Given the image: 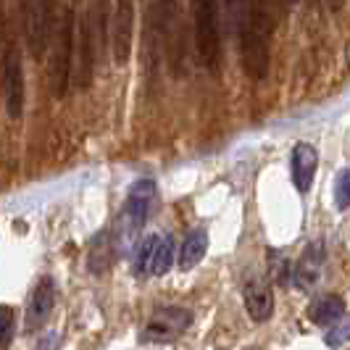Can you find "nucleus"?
Segmentation results:
<instances>
[{"label":"nucleus","mask_w":350,"mask_h":350,"mask_svg":"<svg viewBox=\"0 0 350 350\" xmlns=\"http://www.w3.org/2000/svg\"><path fill=\"white\" fill-rule=\"evenodd\" d=\"M229 29L240 45L243 69L250 79L261 82L269 74V45L280 16V3L274 0H224Z\"/></svg>","instance_id":"obj_1"},{"label":"nucleus","mask_w":350,"mask_h":350,"mask_svg":"<svg viewBox=\"0 0 350 350\" xmlns=\"http://www.w3.org/2000/svg\"><path fill=\"white\" fill-rule=\"evenodd\" d=\"M221 3L224 0H193L195 53L208 74L221 69Z\"/></svg>","instance_id":"obj_2"},{"label":"nucleus","mask_w":350,"mask_h":350,"mask_svg":"<svg viewBox=\"0 0 350 350\" xmlns=\"http://www.w3.org/2000/svg\"><path fill=\"white\" fill-rule=\"evenodd\" d=\"M77 40H79V21L74 8H66L58 21L55 32V51H53V90L55 98H64L71 85V64L77 55Z\"/></svg>","instance_id":"obj_3"},{"label":"nucleus","mask_w":350,"mask_h":350,"mask_svg":"<svg viewBox=\"0 0 350 350\" xmlns=\"http://www.w3.org/2000/svg\"><path fill=\"white\" fill-rule=\"evenodd\" d=\"M55 0H24V29H27V42L35 58H42V53L51 42V27L55 21Z\"/></svg>","instance_id":"obj_4"},{"label":"nucleus","mask_w":350,"mask_h":350,"mask_svg":"<svg viewBox=\"0 0 350 350\" xmlns=\"http://www.w3.org/2000/svg\"><path fill=\"white\" fill-rule=\"evenodd\" d=\"M3 95L8 119H21L27 103V82H24V61L18 48L8 45L3 55Z\"/></svg>","instance_id":"obj_5"},{"label":"nucleus","mask_w":350,"mask_h":350,"mask_svg":"<svg viewBox=\"0 0 350 350\" xmlns=\"http://www.w3.org/2000/svg\"><path fill=\"white\" fill-rule=\"evenodd\" d=\"M158 198V187L153 179H140L132 185L129 190V198H126V206H124L122 213V224H124V234L132 240L140 234V229L145 227L150 211L156 206Z\"/></svg>","instance_id":"obj_6"},{"label":"nucleus","mask_w":350,"mask_h":350,"mask_svg":"<svg viewBox=\"0 0 350 350\" xmlns=\"http://www.w3.org/2000/svg\"><path fill=\"white\" fill-rule=\"evenodd\" d=\"M98 24H95V14L90 8L85 16L79 18V40H77V55H79V64H77V88L88 90L95 79V61H98ZM100 37V35H98Z\"/></svg>","instance_id":"obj_7"},{"label":"nucleus","mask_w":350,"mask_h":350,"mask_svg":"<svg viewBox=\"0 0 350 350\" xmlns=\"http://www.w3.org/2000/svg\"><path fill=\"white\" fill-rule=\"evenodd\" d=\"M111 40H113V61L124 66L132 55V40H135V0H116V11L111 18Z\"/></svg>","instance_id":"obj_8"},{"label":"nucleus","mask_w":350,"mask_h":350,"mask_svg":"<svg viewBox=\"0 0 350 350\" xmlns=\"http://www.w3.org/2000/svg\"><path fill=\"white\" fill-rule=\"evenodd\" d=\"M193 321V314L187 308H179V306H166V308H158L156 314L150 316L148 327H145V340H153V342H172L174 337L185 332Z\"/></svg>","instance_id":"obj_9"},{"label":"nucleus","mask_w":350,"mask_h":350,"mask_svg":"<svg viewBox=\"0 0 350 350\" xmlns=\"http://www.w3.org/2000/svg\"><path fill=\"white\" fill-rule=\"evenodd\" d=\"M324 263H327V247L324 240H314L308 243L300 261L295 263V284H298L303 293L314 290L316 284L324 277Z\"/></svg>","instance_id":"obj_10"},{"label":"nucleus","mask_w":350,"mask_h":350,"mask_svg":"<svg viewBox=\"0 0 350 350\" xmlns=\"http://www.w3.org/2000/svg\"><path fill=\"white\" fill-rule=\"evenodd\" d=\"M316 169H319V153L311 142H298L290 156V172H293V185L298 193H308L314 185Z\"/></svg>","instance_id":"obj_11"},{"label":"nucleus","mask_w":350,"mask_h":350,"mask_svg":"<svg viewBox=\"0 0 350 350\" xmlns=\"http://www.w3.org/2000/svg\"><path fill=\"white\" fill-rule=\"evenodd\" d=\"M53 306H55V282L51 277H42L37 282L35 293H32V300L27 306V327L29 329H37L48 321Z\"/></svg>","instance_id":"obj_12"},{"label":"nucleus","mask_w":350,"mask_h":350,"mask_svg":"<svg viewBox=\"0 0 350 350\" xmlns=\"http://www.w3.org/2000/svg\"><path fill=\"white\" fill-rule=\"evenodd\" d=\"M243 298H245V308L253 321H269L271 314H274V298H271V290L269 284L261 280H250L243 290Z\"/></svg>","instance_id":"obj_13"},{"label":"nucleus","mask_w":350,"mask_h":350,"mask_svg":"<svg viewBox=\"0 0 350 350\" xmlns=\"http://www.w3.org/2000/svg\"><path fill=\"white\" fill-rule=\"evenodd\" d=\"M306 314L319 327H332V324H337L345 316V303H342V298H337V295H321V298H316L308 306Z\"/></svg>","instance_id":"obj_14"},{"label":"nucleus","mask_w":350,"mask_h":350,"mask_svg":"<svg viewBox=\"0 0 350 350\" xmlns=\"http://www.w3.org/2000/svg\"><path fill=\"white\" fill-rule=\"evenodd\" d=\"M179 14H182V0H156L153 3V16H156L153 29H156L158 42H163L166 37L174 32Z\"/></svg>","instance_id":"obj_15"},{"label":"nucleus","mask_w":350,"mask_h":350,"mask_svg":"<svg viewBox=\"0 0 350 350\" xmlns=\"http://www.w3.org/2000/svg\"><path fill=\"white\" fill-rule=\"evenodd\" d=\"M206 250H208V234H206V229H193V232L185 237V243H182V250H179V266H182V269H193V266H198V263L203 261Z\"/></svg>","instance_id":"obj_16"},{"label":"nucleus","mask_w":350,"mask_h":350,"mask_svg":"<svg viewBox=\"0 0 350 350\" xmlns=\"http://www.w3.org/2000/svg\"><path fill=\"white\" fill-rule=\"evenodd\" d=\"M172 263H174V243H172V237L161 234V237H158L156 250H153V258H150V269H148V274H153V277H163V274L172 269Z\"/></svg>","instance_id":"obj_17"},{"label":"nucleus","mask_w":350,"mask_h":350,"mask_svg":"<svg viewBox=\"0 0 350 350\" xmlns=\"http://www.w3.org/2000/svg\"><path fill=\"white\" fill-rule=\"evenodd\" d=\"M158 237H161V234H148L140 245H137V256H135V271H137V274H148L153 250H156V245H158Z\"/></svg>","instance_id":"obj_18"},{"label":"nucleus","mask_w":350,"mask_h":350,"mask_svg":"<svg viewBox=\"0 0 350 350\" xmlns=\"http://www.w3.org/2000/svg\"><path fill=\"white\" fill-rule=\"evenodd\" d=\"M334 206L340 211L350 208V169H342L334 176Z\"/></svg>","instance_id":"obj_19"},{"label":"nucleus","mask_w":350,"mask_h":350,"mask_svg":"<svg viewBox=\"0 0 350 350\" xmlns=\"http://www.w3.org/2000/svg\"><path fill=\"white\" fill-rule=\"evenodd\" d=\"M324 342H327L329 348H340V345L350 342V316H345L337 327H332L329 332L324 334Z\"/></svg>","instance_id":"obj_20"},{"label":"nucleus","mask_w":350,"mask_h":350,"mask_svg":"<svg viewBox=\"0 0 350 350\" xmlns=\"http://www.w3.org/2000/svg\"><path fill=\"white\" fill-rule=\"evenodd\" d=\"M11 337H14V314L11 308H0V350L11 345Z\"/></svg>","instance_id":"obj_21"},{"label":"nucleus","mask_w":350,"mask_h":350,"mask_svg":"<svg viewBox=\"0 0 350 350\" xmlns=\"http://www.w3.org/2000/svg\"><path fill=\"white\" fill-rule=\"evenodd\" d=\"M271 280L277 282V284H284V287H287V282H290V261H287V258H282L280 253H274Z\"/></svg>","instance_id":"obj_22"},{"label":"nucleus","mask_w":350,"mask_h":350,"mask_svg":"<svg viewBox=\"0 0 350 350\" xmlns=\"http://www.w3.org/2000/svg\"><path fill=\"white\" fill-rule=\"evenodd\" d=\"M0 35H3V8H0Z\"/></svg>","instance_id":"obj_23"},{"label":"nucleus","mask_w":350,"mask_h":350,"mask_svg":"<svg viewBox=\"0 0 350 350\" xmlns=\"http://www.w3.org/2000/svg\"><path fill=\"white\" fill-rule=\"evenodd\" d=\"M247 350H258V348H247Z\"/></svg>","instance_id":"obj_24"},{"label":"nucleus","mask_w":350,"mask_h":350,"mask_svg":"<svg viewBox=\"0 0 350 350\" xmlns=\"http://www.w3.org/2000/svg\"><path fill=\"white\" fill-rule=\"evenodd\" d=\"M290 3H298V0H290Z\"/></svg>","instance_id":"obj_25"}]
</instances>
